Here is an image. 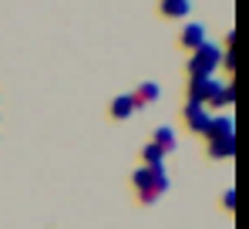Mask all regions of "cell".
Segmentation results:
<instances>
[{
    "mask_svg": "<svg viewBox=\"0 0 249 229\" xmlns=\"http://www.w3.org/2000/svg\"><path fill=\"white\" fill-rule=\"evenodd\" d=\"M219 64H222V51H219V44H202V47H196L192 51V57H189V75L192 77H212L219 71Z\"/></svg>",
    "mask_w": 249,
    "mask_h": 229,
    "instance_id": "6da1fadb",
    "label": "cell"
},
{
    "mask_svg": "<svg viewBox=\"0 0 249 229\" xmlns=\"http://www.w3.org/2000/svg\"><path fill=\"white\" fill-rule=\"evenodd\" d=\"M209 155H212V158H232V155H236V138L209 142Z\"/></svg>",
    "mask_w": 249,
    "mask_h": 229,
    "instance_id": "30bf717a",
    "label": "cell"
},
{
    "mask_svg": "<svg viewBox=\"0 0 249 229\" xmlns=\"http://www.w3.org/2000/svg\"><path fill=\"white\" fill-rule=\"evenodd\" d=\"M222 209H226V212H232V209H236V189H226V192H222Z\"/></svg>",
    "mask_w": 249,
    "mask_h": 229,
    "instance_id": "5bb4252c",
    "label": "cell"
},
{
    "mask_svg": "<svg viewBox=\"0 0 249 229\" xmlns=\"http://www.w3.org/2000/svg\"><path fill=\"white\" fill-rule=\"evenodd\" d=\"M159 95H162V91H159V84H155V81H145V84H138V91H135L131 98H135V105H138V112H142V108L155 105V101H159Z\"/></svg>",
    "mask_w": 249,
    "mask_h": 229,
    "instance_id": "52a82bcc",
    "label": "cell"
},
{
    "mask_svg": "<svg viewBox=\"0 0 249 229\" xmlns=\"http://www.w3.org/2000/svg\"><path fill=\"white\" fill-rule=\"evenodd\" d=\"M232 101H236V88H232V84H222V91L215 95L212 105H232Z\"/></svg>",
    "mask_w": 249,
    "mask_h": 229,
    "instance_id": "4fadbf2b",
    "label": "cell"
},
{
    "mask_svg": "<svg viewBox=\"0 0 249 229\" xmlns=\"http://www.w3.org/2000/svg\"><path fill=\"white\" fill-rule=\"evenodd\" d=\"M152 145H159V149H162V152H175V149H178V138H175V128H172V125H159V128H155V135H152Z\"/></svg>",
    "mask_w": 249,
    "mask_h": 229,
    "instance_id": "8992f818",
    "label": "cell"
},
{
    "mask_svg": "<svg viewBox=\"0 0 249 229\" xmlns=\"http://www.w3.org/2000/svg\"><path fill=\"white\" fill-rule=\"evenodd\" d=\"M182 118H185V125H189L192 132H199V135H206L209 121H212L209 108H206V105H199V101H189V105L182 108Z\"/></svg>",
    "mask_w": 249,
    "mask_h": 229,
    "instance_id": "277c9868",
    "label": "cell"
},
{
    "mask_svg": "<svg viewBox=\"0 0 249 229\" xmlns=\"http://www.w3.org/2000/svg\"><path fill=\"white\" fill-rule=\"evenodd\" d=\"M108 112H111L115 121H124V118H131V114L138 112V105H135V98H131V95H122V98H115V101H111V108H108Z\"/></svg>",
    "mask_w": 249,
    "mask_h": 229,
    "instance_id": "ba28073f",
    "label": "cell"
},
{
    "mask_svg": "<svg viewBox=\"0 0 249 229\" xmlns=\"http://www.w3.org/2000/svg\"><path fill=\"white\" fill-rule=\"evenodd\" d=\"M182 44H185L189 51L202 47V44H206V27H202V24H185V31H182Z\"/></svg>",
    "mask_w": 249,
    "mask_h": 229,
    "instance_id": "9c48e42d",
    "label": "cell"
},
{
    "mask_svg": "<svg viewBox=\"0 0 249 229\" xmlns=\"http://www.w3.org/2000/svg\"><path fill=\"white\" fill-rule=\"evenodd\" d=\"M165 17H189V10H192V3L189 0H165L162 7H159Z\"/></svg>",
    "mask_w": 249,
    "mask_h": 229,
    "instance_id": "8fae6325",
    "label": "cell"
},
{
    "mask_svg": "<svg viewBox=\"0 0 249 229\" xmlns=\"http://www.w3.org/2000/svg\"><path fill=\"white\" fill-rule=\"evenodd\" d=\"M222 91V81L212 77H189V101H199V105H212L215 95Z\"/></svg>",
    "mask_w": 249,
    "mask_h": 229,
    "instance_id": "7a4b0ae2",
    "label": "cell"
},
{
    "mask_svg": "<svg viewBox=\"0 0 249 229\" xmlns=\"http://www.w3.org/2000/svg\"><path fill=\"white\" fill-rule=\"evenodd\" d=\"M131 186L138 192V202H145V206H152L155 199H159V192H155V175H152V169H135V175H131Z\"/></svg>",
    "mask_w": 249,
    "mask_h": 229,
    "instance_id": "3957f363",
    "label": "cell"
},
{
    "mask_svg": "<svg viewBox=\"0 0 249 229\" xmlns=\"http://www.w3.org/2000/svg\"><path fill=\"white\" fill-rule=\"evenodd\" d=\"M206 138L209 142H219V138H236V121L232 114H215L206 128Z\"/></svg>",
    "mask_w": 249,
    "mask_h": 229,
    "instance_id": "5b68a950",
    "label": "cell"
},
{
    "mask_svg": "<svg viewBox=\"0 0 249 229\" xmlns=\"http://www.w3.org/2000/svg\"><path fill=\"white\" fill-rule=\"evenodd\" d=\"M142 158H145V169H155V165H165V152H162L159 145H152V142H148V145L142 149Z\"/></svg>",
    "mask_w": 249,
    "mask_h": 229,
    "instance_id": "7c38bea8",
    "label": "cell"
}]
</instances>
